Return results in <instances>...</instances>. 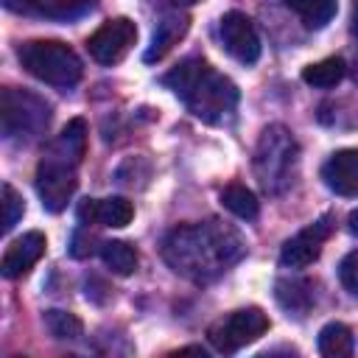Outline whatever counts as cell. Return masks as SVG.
Masks as SVG:
<instances>
[{"label":"cell","mask_w":358,"mask_h":358,"mask_svg":"<svg viewBox=\"0 0 358 358\" xmlns=\"http://www.w3.org/2000/svg\"><path fill=\"white\" fill-rule=\"evenodd\" d=\"M221 204L232 213V215H238V218H243V221H255L257 218V213H260V204H257V196L246 187V185H227L224 190H221Z\"/></svg>","instance_id":"obj_19"},{"label":"cell","mask_w":358,"mask_h":358,"mask_svg":"<svg viewBox=\"0 0 358 358\" xmlns=\"http://www.w3.org/2000/svg\"><path fill=\"white\" fill-rule=\"evenodd\" d=\"M6 6L11 11H25V14H39V17H50V20H76L87 11H92L95 0H6Z\"/></svg>","instance_id":"obj_15"},{"label":"cell","mask_w":358,"mask_h":358,"mask_svg":"<svg viewBox=\"0 0 358 358\" xmlns=\"http://www.w3.org/2000/svg\"><path fill=\"white\" fill-rule=\"evenodd\" d=\"M45 246H48V241H45V235L36 232V229H34V232H25V235L17 238V241H11L8 249L3 252V260H0L3 277L17 280V277L28 274V271L39 263V257L45 255Z\"/></svg>","instance_id":"obj_11"},{"label":"cell","mask_w":358,"mask_h":358,"mask_svg":"<svg viewBox=\"0 0 358 358\" xmlns=\"http://www.w3.org/2000/svg\"><path fill=\"white\" fill-rule=\"evenodd\" d=\"M0 204H3V232H11L14 227H17V221L22 218V213H25V201H22V196L6 182L3 185V190H0Z\"/></svg>","instance_id":"obj_23"},{"label":"cell","mask_w":358,"mask_h":358,"mask_svg":"<svg viewBox=\"0 0 358 358\" xmlns=\"http://www.w3.org/2000/svg\"><path fill=\"white\" fill-rule=\"evenodd\" d=\"M173 3H179V6H193V3H199V0H173Z\"/></svg>","instance_id":"obj_27"},{"label":"cell","mask_w":358,"mask_h":358,"mask_svg":"<svg viewBox=\"0 0 358 358\" xmlns=\"http://www.w3.org/2000/svg\"><path fill=\"white\" fill-rule=\"evenodd\" d=\"M347 73V64L341 56H330V59H322L316 64H308L302 70V81L308 87H316V90H330L336 87Z\"/></svg>","instance_id":"obj_17"},{"label":"cell","mask_w":358,"mask_h":358,"mask_svg":"<svg viewBox=\"0 0 358 358\" xmlns=\"http://www.w3.org/2000/svg\"><path fill=\"white\" fill-rule=\"evenodd\" d=\"M268 330V316L260 308H241L229 316L210 324L207 338L218 352H235L252 341H257Z\"/></svg>","instance_id":"obj_6"},{"label":"cell","mask_w":358,"mask_h":358,"mask_svg":"<svg viewBox=\"0 0 358 358\" xmlns=\"http://www.w3.org/2000/svg\"><path fill=\"white\" fill-rule=\"evenodd\" d=\"M17 59L25 67V73H31L34 78H39L50 87L67 90V87L78 84L84 76V67H81V59L76 56V50L56 39H31V42L20 45Z\"/></svg>","instance_id":"obj_4"},{"label":"cell","mask_w":358,"mask_h":358,"mask_svg":"<svg viewBox=\"0 0 358 358\" xmlns=\"http://www.w3.org/2000/svg\"><path fill=\"white\" fill-rule=\"evenodd\" d=\"M218 36H221V45L224 50L241 62V64H255L260 59V36L255 31V22L241 14V11H227L221 17V25H218Z\"/></svg>","instance_id":"obj_10"},{"label":"cell","mask_w":358,"mask_h":358,"mask_svg":"<svg viewBox=\"0 0 358 358\" xmlns=\"http://www.w3.org/2000/svg\"><path fill=\"white\" fill-rule=\"evenodd\" d=\"M330 232H333V215L316 218L313 224H308L305 229H299L294 238H288L282 243L280 263L285 268H305V266H310L322 255V246L330 238Z\"/></svg>","instance_id":"obj_9"},{"label":"cell","mask_w":358,"mask_h":358,"mask_svg":"<svg viewBox=\"0 0 358 358\" xmlns=\"http://www.w3.org/2000/svg\"><path fill=\"white\" fill-rule=\"evenodd\" d=\"M319 352L324 358H347L352 355V333L347 324L341 322H330L319 330V341H316Z\"/></svg>","instance_id":"obj_18"},{"label":"cell","mask_w":358,"mask_h":358,"mask_svg":"<svg viewBox=\"0 0 358 358\" xmlns=\"http://www.w3.org/2000/svg\"><path fill=\"white\" fill-rule=\"evenodd\" d=\"M352 34L358 36V0L352 3Z\"/></svg>","instance_id":"obj_26"},{"label":"cell","mask_w":358,"mask_h":358,"mask_svg":"<svg viewBox=\"0 0 358 358\" xmlns=\"http://www.w3.org/2000/svg\"><path fill=\"white\" fill-rule=\"evenodd\" d=\"M274 296H277V302H280L288 313L305 316V313L310 310V305H313V285H310L308 280L282 277V280H277V285H274Z\"/></svg>","instance_id":"obj_16"},{"label":"cell","mask_w":358,"mask_h":358,"mask_svg":"<svg viewBox=\"0 0 358 358\" xmlns=\"http://www.w3.org/2000/svg\"><path fill=\"white\" fill-rule=\"evenodd\" d=\"M285 6L308 25V28H324L336 17V0H285Z\"/></svg>","instance_id":"obj_20"},{"label":"cell","mask_w":358,"mask_h":358,"mask_svg":"<svg viewBox=\"0 0 358 358\" xmlns=\"http://www.w3.org/2000/svg\"><path fill=\"white\" fill-rule=\"evenodd\" d=\"M76 168L78 165H73V162H67V159H62L50 151H45V157L39 159V165H36V193H39L42 207L48 213H62L67 207V201L73 199L76 185H78Z\"/></svg>","instance_id":"obj_7"},{"label":"cell","mask_w":358,"mask_h":358,"mask_svg":"<svg viewBox=\"0 0 358 358\" xmlns=\"http://www.w3.org/2000/svg\"><path fill=\"white\" fill-rule=\"evenodd\" d=\"M101 260L115 274H131L137 268V252L126 241H103L101 243Z\"/></svg>","instance_id":"obj_21"},{"label":"cell","mask_w":358,"mask_h":358,"mask_svg":"<svg viewBox=\"0 0 358 358\" xmlns=\"http://www.w3.org/2000/svg\"><path fill=\"white\" fill-rule=\"evenodd\" d=\"M243 255L246 241L241 238V232L218 218L201 224H182L171 229L162 241L165 263L193 282H210L221 277Z\"/></svg>","instance_id":"obj_1"},{"label":"cell","mask_w":358,"mask_h":358,"mask_svg":"<svg viewBox=\"0 0 358 358\" xmlns=\"http://www.w3.org/2000/svg\"><path fill=\"white\" fill-rule=\"evenodd\" d=\"M338 280L358 299V249L350 252V255H344V260L338 263Z\"/></svg>","instance_id":"obj_24"},{"label":"cell","mask_w":358,"mask_h":358,"mask_svg":"<svg viewBox=\"0 0 358 358\" xmlns=\"http://www.w3.org/2000/svg\"><path fill=\"white\" fill-rule=\"evenodd\" d=\"M187 28H190V17L185 14V11H179V8H168V11H162V17H159V22H157V28H154V36H151V45H148V50H145V62H159L185 34H187Z\"/></svg>","instance_id":"obj_14"},{"label":"cell","mask_w":358,"mask_h":358,"mask_svg":"<svg viewBox=\"0 0 358 358\" xmlns=\"http://www.w3.org/2000/svg\"><path fill=\"white\" fill-rule=\"evenodd\" d=\"M50 123V103L28 90H3L0 95V131L6 140H34Z\"/></svg>","instance_id":"obj_5"},{"label":"cell","mask_w":358,"mask_h":358,"mask_svg":"<svg viewBox=\"0 0 358 358\" xmlns=\"http://www.w3.org/2000/svg\"><path fill=\"white\" fill-rule=\"evenodd\" d=\"M347 227H350V232L358 235V210H352V213L347 215Z\"/></svg>","instance_id":"obj_25"},{"label":"cell","mask_w":358,"mask_h":358,"mask_svg":"<svg viewBox=\"0 0 358 358\" xmlns=\"http://www.w3.org/2000/svg\"><path fill=\"white\" fill-rule=\"evenodd\" d=\"M162 84L171 87L199 120L213 126L229 123L241 98L238 87L199 56L179 62L171 73L162 76Z\"/></svg>","instance_id":"obj_2"},{"label":"cell","mask_w":358,"mask_h":358,"mask_svg":"<svg viewBox=\"0 0 358 358\" xmlns=\"http://www.w3.org/2000/svg\"><path fill=\"white\" fill-rule=\"evenodd\" d=\"M81 224H98V227H126L134 218V207L123 196L109 199H84L76 210Z\"/></svg>","instance_id":"obj_12"},{"label":"cell","mask_w":358,"mask_h":358,"mask_svg":"<svg viewBox=\"0 0 358 358\" xmlns=\"http://www.w3.org/2000/svg\"><path fill=\"white\" fill-rule=\"evenodd\" d=\"M134 39H137V25L129 17H115L87 39V50L98 64H117L131 50Z\"/></svg>","instance_id":"obj_8"},{"label":"cell","mask_w":358,"mask_h":358,"mask_svg":"<svg viewBox=\"0 0 358 358\" xmlns=\"http://www.w3.org/2000/svg\"><path fill=\"white\" fill-rule=\"evenodd\" d=\"M45 327H48V333H50L53 338H59V341H76V338L84 333L81 319H78L76 313L59 310V308L45 310Z\"/></svg>","instance_id":"obj_22"},{"label":"cell","mask_w":358,"mask_h":358,"mask_svg":"<svg viewBox=\"0 0 358 358\" xmlns=\"http://www.w3.org/2000/svg\"><path fill=\"white\" fill-rule=\"evenodd\" d=\"M324 185L338 196H358V148H341L322 165Z\"/></svg>","instance_id":"obj_13"},{"label":"cell","mask_w":358,"mask_h":358,"mask_svg":"<svg viewBox=\"0 0 358 358\" xmlns=\"http://www.w3.org/2000/svg\"><path fill=\"white\" fill-rule=\"evenodd\" d=\"M296 154H299V145L285 126L271 123L263 129V134L255 145L252 168H255V179L260 182V187L268 196H280L291 187Z\"/></svg>","instance_id":"obj_3"}]
</instances>
